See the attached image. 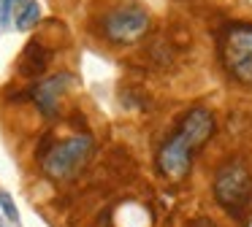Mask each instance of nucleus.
<instances>
[{"label":"nucleus","mask_w":252,"mask_h":227,"mask_svg":"<svg viewBox=\"0 0 252 227\" xmlns=\"http://www.w3.org/2000/svg\"><path fill=\"white\" fill-rule=\"evenodd\" d=\"M71 86V73H57L49 79L38 81V84L30 89V100L38 106V111L44 116H55L57 114V103H60L63 92Z\"/></svg>","instance_id":"423d86ee"},{"label":"nucleus","mask_w":252,"mask_h":227,"mask_svg":"<svg viewBox=\"0 0 252 227\" xmlns=\"http://www.w3.org/2000/svg\"><path fill=\"white\" fill-rule=\"evenodd\" d=\"M49 62H52V49H46L44 41L33 38V41L22 49V54H19L17 73L22 76V79H38V76L46 73Z\"/></svg>","instance_id":"0eeeda50"},{"label":"nucleus","mask_w":252,"mask_h":227,"mask_svg":"<svg viewBox=\"0 0 252 227\" xmlns=\"http://www.w3.org/2000/svg\"><path fill=\"white\" fill-rule=\"evenodd\" d=\"M220 59L230 79L252 86V25H230L220 35Z\"/></svg>","instance_id":"7ed1b4c3"},{"label":"nucleus","mask_w":252,"mask_h":227,"mask_svg":"<svg viewBox=\"0 0 252 227\" xmlns=\"http://www.w3.org/2000/svg\"><path fill=\"white\" fill-rule=\"evenodd\" d=\"M38 19H41V5L35 0H22V8L17 11V30L22 32L33 30L38 25Z\"/></svg>","instance_id":"6e6552de"},{"label":"nucleus","mask_w":252,"mask_h":227,"mask_svg":"<svg viewBox=\"0 0 252 227\" xmlns=\"http://www.w3.org/2000/svg\"><path fill=\"white\" fill-rule=\"evenodd\" d=\"M214 135V114L209 108H190L179 119V127L165 138L158 151V168L168 181L179 184L192 168V157Z\"/></svg>","instance_id":"f257e3e1"},{"label":"nucleus","mask_w":252,"mask_h":227,"mask_svg":"<svg viewBox=\"0 0 252 227\" xmlns=\"http://www.w3.org/2000/svg\"><path fill=\"white\" fill-rule=\"evenodd\" d=\"M214 198L220 200V205L239 214L252 198V173L247 170L244 162L230 160L225 165H220L217 176H214Z\"/></svg>","instance_id":"20e7f679"},{"label":"nucleus","mask_w":252,"mask_h":227,"mask_svg":"<svg viewBox=\"0 0 252 227\" xmlns=\"http://www.w3.org/2000/svg\"><path fill=\"white\" fill-rule=\"evenodd\" d=\"M93 154V135H68L63 141L46 143L38 151L41 170L52 178V181H68L84 168V162Z\"/></svg>","instance_id":"f03ea898"},{"label":"nucleus","mask_w":252,"mask_h":227,"mask_svg":"<svg viewBox=\"0 0 252 227\" xmlns=\"http://www.w3.org/2000/svg\"><path fill=\"white\" fill-rule=\"evenodd\" d=\"M0 205H3V211L8 214V219H14V222L19 219V214H17V208H14V203H11L8 195H0Z\"/></svg>","instance_id":"9d476101"},{"label":"nucleus","mask_w":252,"mask_h":227,"mask_svg":"<svg viewBox=\"0 0 252 227\" xmlns=\"http://www.w3.org/2000/svg\"><path fill=\"white\" fill-rule=\"evenodd\" d=\"M19 0H3V5H0V22L3 25H8V19H11V11H14V5H17Z\"/></svg>","instance_id":"1a4fd4ad"},{"label":"nucleus","mask_w":252,"mask_h":227,"mask_svg":"<svg viewBox=\"0 0 252 227\" xmlns=\"http://www.w3.org/2000/svg\"><path fill=\"white\" fill-rule=\"evenodd\" d=\"M147 32H149V14L141 5H120V8L109 11L103 16V35L111 43L127 46V43L141 41Z\"/></svg>","instance_id":"39448f33"}]
</instances>
